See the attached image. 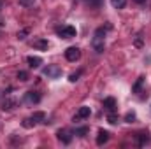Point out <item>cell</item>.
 I'll return each instance as SVG.
<instances>
[{"label": "cell", "mask_w": 151, "mask_h": 149, "mask_svg": "<svg viewBox=\"0 0 151 149\" xmlns=\"http://www.w3.org/2000/svg\"><path fill=\"white\" fill-rule=\"evenodd\" d=\"M104 46H106V30L104 28H97L93 39H91V47L95 53H102L104 51Z\"/></svg>", "instance_id": "6da1fadb"}, {"label": "cell", "mask_w": 151, "mask_h": 149, "mask_svg": "<svg viewBox=\"0 0 151 149\" xmlns=\"http://www.w3.org/2000/svg\"><path fill=\"white\" fill-rule=\"evenodd\" d=\"M42 74L46 75L47 79H58V77L62 75V69H60L58 65H47V67L42 70Z\"/></svg>", "instance_id": "7a4b0ae2"}, {"label": "cell", "mask_w": 151, "mask_h": 149, "mask_svg": "<svg viewBox=\"0 0 151 149\" xmlns=\"http://www.w3.org/2000/svg\"><path fill=\"white\" fill-rule=\"evenodd\" d=\"M90 114H91V109H90V107H86V105H83V107H79V109H77V112H76L74 117H72V121L77 123V121L88 119V117H90Z\"/></svg>", "instance_id": "3957f363"}, {"label": "cell", "mask_w": 151, "mask_h": 149, "mask_svg": "<svg viewBox=\"0 0 151 149\" xmlns=\"http://www.w3.org/2000/svg\"><path fill=\"white\" fill-rule=\"evenodd\" d=\"M65 58H67L69 62H77V60L81 58V49L76 47V46L67 47V51H65Z\"/></svg>", "instance_id": "277c9868"}, {"label": "cell", "mask_w": 151, "mask_h": 149, "mask_svg": "<svg viewBox=\"0 0 151 149\" xmlns=\"http://www.w3.org/2000/svg\"><path fill=\"white\" fill-rule=\"evenodd\" d=\"M58 32V35L62 39H72V37H76V28L74 27H70V25H67V27H62V28H58L56 30Z\"/></svg>", "instance_id": "5b68a950"}, {"label": "cell", "mask_w": 151, "mask_h": 149, "mask_svg": "<svg viewBox=\"0 0 151 149\" xmlns=\"http://www.w3.org/2000/svg\"><path fill=\"white\" fill-rule=\"evenodd\" d=\"M25 102L27 104H39L40 102V93L39 91H27L25 93Z\"/></svg>", "instance_id": "8992f818"}, {"label": "cell", "mask_w": 151, "mask_h": 149, "mask_svg": "<svg viewBox=\"0 0 151 149\" xmlns=\"http://www.w3.org/2000/svg\"><path fill=\"white\" fill-rule=\"evenodd\" d=\"M116 98H113V97H107V98H104V109L109 112H114L116 111Z\"/></svg>", "instance_id": "52a82bcc"}, {"label": "cell", "mask_w": 151, "mask_h": 149, "mask_svg": "<svg viewBox=\"0 0 151 149\" xmlns=\"http://www.w3.org/2000/svg\"><path fill=\"white\" fill-rule=\"evenodd\" d=\"M58 140L60 142H63V144H70V140H72V135L67 132V130H58Z\"/></svg>", "instance_id": "ba28073f"}, {"label": "cell", "mask_w": 151, "mask_h": 149, "mask_svg": "<svg viewBox=\"0 0 151 149\" xmlns=\"http://www.w3.org/2000/svg\"><path fill=\"white\" fill-rule=\"evenodd\" d=\"M109 140V132L107 130H99V135H97V144L102 146Z\"/></svg>", "instance_id": "9c48e42d"}, {"label": "cell", "mask_w": 151, "mask_h": 149, "mask_svg": "<svg viewBox=\"0 0 151 149\" xmlns=\"http://www.w3.org/2000/svg\"><path fill=\"white\" fill-rule=\"evenodd\" d=\"M32 46H34L35 49H40V51H47V47H49V44H47L46 39H35Z\"/></svg>", "instance_id": "30bf717a"}, {"label": "cell", "mask_w": 151, "mask_h": 149, "mask_svg": "<svg viewBox=\"0 0 151 149\" xmlns=\"http://www.w3.org/2000/svg\"><path fill=\"white\" fill-rule=\"evenodd\" d=\"M27 63H28L30 69H37V67L42 65V58H39V56H28L27 58Z\"/></svg>", "instance_id": "8fae6325"}, {"label": "cell", "mask_w": 151, "mask_h": 149, "mask_svg": "<svg viewBox=\"0 0 151 149\" xmlns=\"http://www.w3.org/2000/svg\"><path fill=\"white\" fill-rule=\"evenodd\" d=\"M16 104H18V102H16L14 98H5V100L2 102V109H4V111H12V109L16 107Z\"/></svg>", "instance_id": "7c38bea8"}, {"label": "cell", "mask_w": 151, "mask_h": 149, "mask_svg": "<svg viewBox=\"0 0 151 149\" xmlns=\"http://www.w3.org/2000/svg\"><path fill=\"white\" fill-rule=\"evenodd\" d=\"M142 84H144V77H139V79L135 81V84H134L132 91H134V93H141V90H142Z\"/></svg>", "instance_id": "4fadbf2b"}, {"label": "cell", "mask_w": 151, "mask_h": 149, "mask_svg": "<svg viewBox=\"0 0 151 149\" xmlns=\"http://www.w3.org/2000/svg\"><path fill=\"white\" fill-rule=\"evenodd\" d=\"M30 117H32V119L35 121V125H37V123H40V121H44L46 114H44V112H40V111H37V112H34V114H32Z\"/></svg>", "instance_id": "5bb4252c"}, {"label": "cell", "mask_w": 151, "mask_h": 149, "mask_svg": "<svg viewBox=\"0 0 151 149\" xmlns=\"http://www.w3.org/2000/svg\"><path fill=\"white\" fill-rule=\"evenodd\" d=\"M88 132H90V128H88V126H81V128H76V130H74V135H77V137H84Z\"/></svg>", "instance_id": "9a60e30c"}, {"label": "cell", "mask_w": 151, "mask_h": 149, "mask_svg": "<svg viewBox=\"0 0 151 149\" xmlns=\"http://www.w3.org/2000/svg\"><path fill=\"white\" fill-rule=\"evenodd\" d=\"M86 5H90L91 9H99L102 5V0H86Z\"/></svg>", "instance_id": "2e32d148"}, {"label": "cell", "mask_w": 151, "mask_h": 149, "mask_svg": "<svg viewBox=\"0 0 151 149\" xmlns=\"http://www.w3.org/2000/svg\"><path fill=\"white\" fill-rule=\"evenodd\" d=\"M111 4H113L114 9H123L125 4H127V0H111Z\"/></svg>", "instance_id": "e0dca14e"}, {"label": "cell", "mask_w": 151, "mask_h": 149, "mask_svg": "<svg viewBox=\"0 0 151 149\" xmlns=\"http://www.w3.org/2000/svg\"><path fill=\"white\" fill-rule=\"evenodd\" d=\"M135 117H137V116H135V112H134V111H130V112H127V114H125V121H127V123H134V121H135Z\"/></svg>", "instance_id": "ac0fdd59"}, {"label": "cell", "mask_w": 151, "mask_h": 149, "mask_svg": "<svg viewBox=\"0 0 151 149\" xmlns=\"http://www.w3.org/2000/svg\"><path fill=\"white\" fill-rule=\"evenodd\" d=\"M16 77H18L21 82H25V81H28V72H25V70H19V72L16 74Z\"/></svg>", "instance_id": "d6986e66"}, {"label": "cell", "mask_w": 151, "mask_h": 149, "mask_svg": "<svg viewBox=\"0 0 151 149\" xmlns=\"http://www.w3.org/2000/svg\"><path fill=\"white\" fill-rule=\"evenodd\" d=\"M107 121H109L111 125H116V123H118V114H116V112H109V114H107Z\"/></svg>", "instance_id": "ffe728a7"}, {"label": "cell", "mask_w": 151, "mask_h": 149, "mask_svg": "<svg viewBox=\"0 0 151 149\" xmlns=\"http://www.w3.org/2000/svg\"><path fill=\"white\" fill-rule=\"evenodd\" d=\"M28 34H30V28H23L21 32H18V39H19V40H23V39H27Z\"/></svg>", "instance_id": "44dd1931"}, {"label": "cell", "mask_w": 151, "mask_h": 149, "mask_svg": "<svg viewBox=\"0 0 151 149\" xmlns=\"http://www.w3.org/2000/svg\"><path fill=\"white\" fill-rule=\"evenodd\" d=\"M23 126H25V128H32V126H35V121H34L32 117H27V119L23 121Z\"/></svg>", "instance_id": "7402d4cb"}, {"label": "cell", "mask_w": 151, "mask_h": 149, "mask_svg": "<svg viewBox=\"0 0 151 149\" xmlns=\"http://www.w3.org/2000/svg\"><path fill=\"white\" fill-rule=\"evenodd\" d=\"M137 139H139V146H144V144L148 142V135H146V133H139Z\"/></svg>", "instance_id": "603a6c76"}, {"label": "cell", "mask_w": 151, "mask_h": 149, "mask_svg": "<svg viewBox=\"0 0 151 149\" xmlns=\"http://www.w3.org/2000/svg\"><path fill=\"white\" fill-rule=\"evenodd\" d=\"M35 4V0H19V5H23V7H32Z\"/></svg>", "instance_id": "cb8c5ba5"}, {"label": "cell", "mask_w": 151, "mask_h": 149, "mask_svg": "<svg viewBox=\"0 0 151 149\" xmlns=\"http://www.w3.org/2000/svg\"><path fill=\"white\" fill-rule=\"evenodd\" d=\"M79 75H81V70H77V72H74V74L69 75V81H70V82H76V81L79 79Z\"/></svg>", "instance_id": "d4e9b609"}, {"label": "cell", "mask_w": 151, "mask_h": 149, "mask_svg": "<svg viewBox=\"0 0 151 149\" xmlns=\"http://www.w3.org/2000/svg\"><path fill=\"white\" fill-rule=\"evenodd\" d=\"M135 46H137V47H141V46H142V40H141V39H137V40H135Z\"/></svg>", "instance_id": "484cf974"}, {"label": "cell", "mask_w": 151, "mask_h": 149, "mask_svg": "<svg viewBox=\"0 0 151 149\" xmlns=\"http://www.w3.org/2000/svg\"><path fill=\"white\" fill-rule=\"evenodd\" d=\"M134 2H135V4H144L146 0H134Z\"/></svg>", "instance_id": "4316f807"}, {"label": "cell", "mask_w": 151, "mask_h": 149, "mask_svg": "<svg viewBox=\"0 0 151 149\" xmlns=\"http://www.w3.org/2000/svg\"><path fill=\"white\" fill-rule=\"evenodd\" d=\"M2 7H4V0H0V11H2Z\"/></svg>", "instance_id": "83f0119b"}]
</instances>
